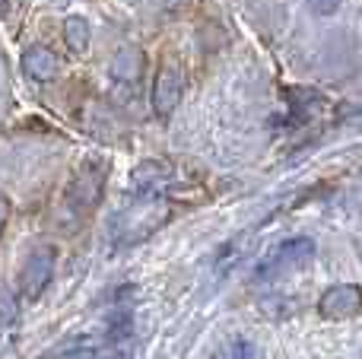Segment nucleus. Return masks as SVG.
I'll return each instance as SVG.
<instances>
[{"label":"nucleus","instance_id":"nucleus-10","mask_svg":"<svg viewBox=\"0 0 362 359\" xmlns=\"http://www.w3.org/2000/svg\"><path fill=\"white\" fill-rule=\"evenodd\" d=\"M64 42H67V48L74 51V54H83V51L89 48V42H93V29H89L86 19L70 16L67 23H64Z\"/></svg>","mask_w":362,"mask_h":359},{"label":"nucleus","instance_id":"nucleus-11","mask_svg":"<svg viewBox=\"0 0 362 359\" xmlns=\"http://www.w3.org/2000/svg\"><path fill=\"white\" fill-rule=\"evenodd\" d=\"M289 105H293L296 118H308L318 108H325V99H321L315 89H289Z\"/></svg>","mask_w":362,"mask_h":359},{"label":"nucleus","instance_id":"nucleus-12","mask_svg":"<svg viewBox=\"0 0 362 359\" xmlns=\"http://www.w3.org/2000/svg\"><path fill=\"white\" fill-rule=\"evenodd\" d=\"M213 359H255V343L248 337H229L223 347L213 353Z\"/></svg>","mask_w":362,"mask_h":359},{"label":"nucleus","instance_id":"nucleus-9","mask_svg":"<svg viewBox=\"0 0 362 359\" xmlns=\"http://www.w3.org/2000/svg\"><path fill=\"white\" fill-rule=\"evenodd\" d=\"M57 57H54V51H48L45 45H32V48H25V54H23V70H25V76L29 80H35V83H48V80H54L57 76Z\"/></svg>","mask_w":362,"mask_h":359},{"label":"nucleus","instance_id":"nucleus-15","mask_svg":"<svg viewBox=\"0 0 362 359\" xmlns=\"http://www.w3.org/2000/svg\"><path fill=\"white\" fill-rule=\"evenodd\" d=\"M359 359H362V356H359Z\"/></svg>","mask_w":362,"mask_h":359},{"label":"nucleus","instance_id":"nucleus-8","mask_svg":"<svg viewBox=\"0 0 362 359\" xmlns=\"http://www.w3.org/2000/svg\"><path fill=\"white\" fill-rule=\"evenodd\" d=\"M140 73H144V51L134 48V45L121 48L112 61V80L118 83V86L134 89L140 83Z\"/></svg>","mask_w":362,"mask_h":359},{"label":"nucleus","instance_id":"nucleus-2","mask_svg":"<svg viewBox=\"0 0 362 359\" xmlns=\"http://www.w3.org/2000/svg\"><path fill=\"white\" fill-rule=\"evenodd\" d=\"M312 258H315V242L305 239V235H296V239L280 242V245L257 264L255 280H276L286 271H302L305 264H312Z\"/></svg>","mask_w":362,"mask_h":359},{"label":"nucleus","instance_id":"nucleus-4","mask_svg":"<svg viewBox=\"0 0 362 359\" xmlns=\"http://www.w3.org/2000/svg\"><path fill=\"white\" fill-rule=\"evenodd\" d=\"M54 258L57 254H54V248L51 245L32 248V254L25 258L23 271H19V293H23V299L35 302V299L48 290L51 273H54Z\"/></svg>","mask_w":362,"mask_h":359},{"label":"nucleus","instance_id":"nucleus-3","mask_svg":"<svg viewBox=\"0 0 362 359\" xmlns=\"http://www.w3.org/2000/svg\"><path fill=\"white\" fill-rule=\"evenodd\" d=\"M169 210L163 207V201H146V197H134V204L127 210H121L115 216V233L121 242H137L146 233H153L156 226H163Z\"/></svg>","mask_w":362,"mask_h":359},{"label":"nucleus","instance_id":"nucleus-14","mask_svg":"<svg viewBox=\"0 0 362 359\" xmlns=\"http://www.w3.org/2000/svg\"><path fill=\"white\" fill-rule=\"evenodd\" d=\"M13 324H16V299L4 293V331H13Z\"/></svg>","mask_w":362,"mask_h":359},{"label":"nucleus","instance_id":"nucleus-5","mask_svg":"<svg viewBox=\"0 0 362 359\" xmlns=\"http://www.w3.org/2000/svg\"><path fill=\"white\" fill-rule=\"evenodd\" d=\"M181 89H185V70L175 57H165L156 70V80H153V112L159 118H169L175 112V105L181 102Z\"/></svg>","mask_w":362,"mask_h":359},{"label":"nucleus","instance_id":"nucleus-6","mask_svg":"<svg viewBox=\"0 0 362 359\" xmlns=\"http://www.w3.org/2000/svg\"><path fill=\"white\" fill-rule=\"evenodd\" d=\"M175 182V172L165 163L153 159V163L137 165L134 172V197H146V201H163V194L172 188Z\"/></svg>","mask_w":362,"mask_h":359},{"label":"nucleus","instance_id":"nucleus-7","mask_svg":"<svg viewBox=\"0 0 362 359\" xmlns=\"http://www.w3.org/2000/svg\"><path fill=\"white\" fill-rule=\"evenodd\" d=\"M359 309H362L359 286L340 283V286H331V290L321 296V315H325L327 322H346V318H353Z\"/></svg>","mask_w":362,"mask_h":359},{"label":"nucleus","instance_id":"nucleus-1","mask_svg":"<svg viewBox=\"0 0 362 359\" xmlns=\"http://www.w3.org/2000/svg\"><path fill=\"white\" fill-rule=\"evenodd\" d=\"M105 175L108 165L105 159H89L80 165L67 188V210L74 216H89L95 210V204L102 201V188H105Z\"/></svg>","mask_w":362,"mask_h":359},{"label":"nucleus","instance_id":"nucleus-13","mask_svg":"<svg viewBox=\"0 0 362 359\" xmlns=\"http://www.w3.org/2000/svg\"><path fill=\"white\" fill-rule=\"evenodd\" d=\"M340 4H344V0H308L312 13H318V16H331V13H337Z\"/></svg>","mask_w":362,"mask_h":359}]
</instances>
